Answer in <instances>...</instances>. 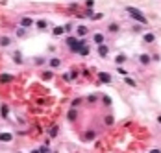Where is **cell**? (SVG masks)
Returning <instances> with one entry per match:
<instances>
[{"label": "cell", "mask_w": 161, "mask_h": 153, "mask_svg": "<svg viewBox=\"0 0 161 153\" xmlns=\"http://www.w3.org/2000/svg\"><path fill=\"white\" fill-rule=\"evenodd\" d=\"M65 43H67V46L71 48L72 52H80L82 48L85 46V41H83V39H76V37H67Z\"/></svg>", "instance_id": "obj_1"}, {"label": "cell", "mask_w": 161, "mask_h": 153, "mask_svg": "<svg viewBox=\"0 0 161 153\" xmlns=\"http://www.w3.org/2000/svg\"><path fill=\"white\" fill-rule=\"evenodd\" d=\"M126 11L130 13V17L134 19V20H137V22H141V24H146V17L139 9H135V8H126Z\"/></svg>", "instance_id": "obj_2"}, {"label": "cell", "mask_w": 161, "mask_h": 153, "mask_svg": "<svg viewBox=\"0 0 161 153\" xmlns=\"http://www.w3.org/2000/svg\"><path fill=\"white\" fill-rule=\"evenodd\" d=\"M33 24H35V22H33L30 17H22V19H20V28H26V30H28V28H32Z\"/></svg>", "instance_id": "obj_3"}, {"label": "cell", "mask_w": 161, "mask_h": 153, "mask_svg": "<svg viewBox=\"0 0 161 153\" xmlns=\"http://www.w3.org/2000/svg\"><path fill=\"white\" fill-rule=\"evenodd\" d=\"M104 41H106V37H104L102 33H95V35H93V43H96L98 46H102V44H104Z\"/></svg>", "instance_id": "obj_4"}, {"label": "cell", "mask_w": 161, "mask_h": 153, "mask_svg": "<svg viewBox=\"0 0 161 153\" xmlns=\"http://www.w3.org/2000/svg\"><path fill=\"white\" fill-rule=\"evenodd\" d=\"M76 33H78V35H80V37H85V35H87V33H89V28L82 24V26H78V28H76Z\"/></svg>", "instance_id": "obj_5"}, {"label": "cell", "mask_w": 161, "mask_h": 153, "mask_svg": "<svg viewBox=\"0 0 161 153\" xmlns=\"http://www.w3.org/2000/svg\"><path fill=\"white\" fill-rule=\"evenodd\" d=\"M9 81H13L11 74H0V83H9Z\"/></svg>", "instance_id": "obj_6"}, {"label": "cell", "mask_w": 161, "mask_h": 153, "mask_svg": "<svg viewBox=\"0 0 161 153\" xmlns=\"http://www.w3.org/2000/svg\"><path fill=\"white\" fill-rule=\"evenodd\" d=\"M108 52H109V48H108L106 44L98 46V55H100V57H106V55H108Z\"/></svg>", "instance_id": "obj_7"}, {"label": "cell", "mask_w": 161, "mask_h": 153, "mask_svg": "<svg viewBox=\"0 0 161 153\" xmlns=\"http://www.w3.org/2000/svg\"><path fill=\"white\" fill-rule=\"evenodd\" d=\"M139 61H141V65H148L150 63V55L148 54H141L139 55Z\"/></svg>", "instance_id": "obj_8"}, {"label": "cell", "mask_w": 161, "mask_h": 153, "mask_svg": "<svg viewBox=\"0 0 161 153\" xmlns=\"http://www.w3.org/2000/svg\"><path fill=\"white\" fill-rule=\"evenodd\" d=\"M143 41L144 43H154V41H156V35H154V33H144Z\"/></svg>", "instance_id": "obj_9"}, {"label": "cell", "mask_w": 161, "mask_h": 153, "mask_svg": "<svg viewBox=\"0 0 161 153\" xmlns=\"http://www.w3.org/2000/svg\"><path fill=\"white\" fill-rule=\"evenodd\" d=\"M13 61H15L17 65H22V55H20V52H15V54H13Z\"/></svg>", "instance_id": "obj_10"}, {"label": "cell", "mask_w": 161, "mask_h": 153, "mask_svg": "<svg viewBox=\"0 0 161 153\" xmlns=\"http://www.w3.org/2000/svg\"><path fill=\"white\" fill-rule=\"evenodd\" d=\"M98 78H100V81H104V83H109V81H111V76H109V74H104V72L98 74Z\"/></svg>", "instance_id": "obj_11"}, {"label": "cell", "mask_w": 161, "mask_h": 153, "mask_svg": "<svg viewBox=\"0 0 161 153\" xmlns=\"http://www.w3.org/2000/svg\"><path fill=\"white\" fill-rule=\"evenodd\" d=\"M108 31H109V33H117V31H118V24L111 22V24L108 26Z\"/></svg>", "instance_id": "obj_12"}, {"label": "cell", "mask_w": 161, "mask_h": 153, "mask_svg": "<svg viewBox=\"0 0 161 153\" xmlns=\"http://www.w3.org/2000/svg\"><path fill=\"white\" fill-rule=\"evenodd\" d=\"M59 65H61V59H58V57H52V59H50V66H52V68H58Z\"/></svg>", "instance_id": "obj_13"}, {"label": "cell", "mask_w": 161, "mask_h": 153, "mask_svg": "<svg viewBox=\"0 0 161 153\" xmlns=\"http://www.w3.org/2000/svg\"><path fill=\"white\" fill-rule=\"evenodd\" d=\"M9 44H11L9 37H0V46H9Z\"/></svg>", "instance_id": "obj_14"}, {"label": "cell", "mask_w": 161, "mask_h": 153, "mask_svg": "<svg viewBox=\"0 0 161 153\" xmlns=\"http://www.w3.org/2000/svg\"><path fill=\"white\" fill-rule=\"evenodd\" d=\"M63 31H65V26H63V28H61V26H56L54 30H52V33H54V35H61Z\"/></svg>", "instance_id": "obj_15"}, {"label": "cell", "mask_w": 161, "mask_h": 153, "mask_svg": "<svg viewBox=\"0 0 161 153\" xmlns=\"http://www.w3.org/2000/svg\"><path fill=\"white\" fill-rule=\"evenodd\" d=\"M124 61H126V55H122V54H118L117 57H115V63H117V65H122Z\"/></svg>", "instance_id": "obj_16"}, {"label": "cell", "mask_w": 161, "mask_h": 153, "mask_svg": "<svg viewBox=\"0 0 161 153\" xmlns=\"http://www.w3.org/2000/svg\"><path fill=\"white\" fill-rule=\"evenodd\" d=\"M35 26H37V30H46V20H37Z\"/></svg>", "instance_id": "obj_17"}, {"label": "cell", "mask_w": 161, "mask_h": 153, "mask_svg": "<svg viewBox=\"0 0 161 153\" xmlns=\"http://www.w3.org/2000/svg\"><path fill=\"white\" fill-rule=\"evenodd\" d=\"M0 140H2V142H9L11 140V135L9 133H0Z\"/></svg>", "instance_id": "obj_18"}, {"label": "cell", "mask_w": 161, "mask_h": 153, "mask_svg": "<svg viewBox=\"0 0 161 153\" xmlns=\"http://www.w3.org/2000/svg\"><path fill=\"white\" fill-rule=\"evenodd\" d=\"M26 35V28H19L17 30V37H24Z\"/></svg>", "instance_id": "obj_19"}, {"label": "cell", "mask_w": 161, "mask_h": 153, "mask_svg": "<svg viewBox=\"0 0 161 153\" xmlns=\"http://www.w3.org/2000/svg\"><path fill=\"white\" fill-rule=\"evenodd\" d=\"M50 78H52V72H50V70L43 72V79H50Z\"/></svg>", "instance_id": "obj_20"}, {"label": "cell", "mask_w": 161, "mask_h": 153, "mask_svg": "<svg viewBox=\"0 0 161 153\" xmlns=\"http://www.w3.org/2000/svg\"><path fill=\"white\" fill-rule=\"evenodd\" d=\"M78 54H82V55H89V48H87V46H83V48H82V50H80Z\"/></svg>", "instance_id": "obj_21"}, {"label": "cell", "mask_w": 161, "mask_h": 153, "mask_svg": "<svg viewBox=\"0 0 161 153\" xmlns=\"http://www.w3.org/2000/svg\"><path fill=\"white\" fill-rule=\"evenodd\" d=\"M0 113H2V116L6 118V116H8V107H6V105H2V109H0Z\"/></svg>", "instance_id": "obj_22"}, {"label": "cell", "mask_w": 161, "mask_h": 153, "mask_svg": "<svg viewBox=\"0 0 161 153\" xmlns=\"http://www.w3.org/2000/svg\"><path fill=\"white\" fill-rule=\"evenodd\" d=\"M117 72H118V74H122V76H126V74H128V70H124L122 66H118V68H117Z\"/></svg>", "instance_id": "obj_23"}, {"label": "cell", "mask_w": 161, "mask_h": 153, "mask_svg": "<svg viewBox=\"0 0 161 153\" xmlns=\"http://www.w3.org/2000/svg\"><path fill=\"white\" fill-rule=\"evenodd\" d=\"M74 118H76V111L72 109V111H71V113H69V120H74Z\"/></svg>", "instance_id": "obj_24"}, {"label": "cell", "mask_w": 161, "mask_h": 153, "mask_svg": "<svg viewBox=\"0 0 161 153\" xmlns=\"http://www.w3.org/2000/svg\"><path fill=\"white\" fill-rule=\"evenodd\" d=\"M85 138H87V140H91V138H95V133H93V131H89V133L85 135Z\"/></svg>", "instance_id": "obj_25"}, {"label": "cell", "mask_w": 161, "mask_h": 153, "mask_svg": "<svg viewBox=\"0 0 161 153\" xmlns=\"http://www.w3.org/2000/svg\"><path fill=\"white\" fill-rule=\"evenodd\" d=\"M104 103H106V105H109V103H111V98H109V96H104Z\"/></svg>", "instance_id": "obj_26"}, {"label": "cell", "mask_w": 161, "mask_h": 153, "mask_svg": "<svg viewBox=\"0 0 161 153\" xmlns=\"http://www.w3.org/2000/svg\"><path fill=\"white\" fill-rule=\"evenodd\" d=\"M91 19H95V20H100V19H102V13H96V15H93Z\"/></svg>", "instance_id": "obj_27"}, {"label": "cell", "mask_w": 161, "mask_h": 153, "mask_svg": "<svg viewBox=\"0 0 161 153\" xmlns=\"http://www.w3.org/2000/svg\"><path fill=\"white\" fill-rule=\"evenodd\" d=\"M76 76H78V70H71V79H74Z\"/></svg>", "instance_id": "obj_28"}, {"label": "cell", "mask_w": 161, "mask_h": 153, "mask_svg": "<svg viewBox=\"0 0 161 153\" xmlns=\"http://www.w3.org/2000/svg\"><path fill=\"white\" fill-rule=\"evenodd\" d=\"M126 83H128V85H131V87H135V81H134V79H130V78L126 79Z\"/></svg>", "instance_id": "obj_29"}, {"label": "cell", "mask_w": 161, "mask_h": 153, "mask_svg": "<svg viewBox=\"0 0 161 153\" xmlns=\"http://www.w3.org/2000/svg\"><path fill=\"white\" fill-rule=\"evenodd\" d=\"M85 4H87V8H93V6H95V2H93V0H87Z\"/></svg>", "instance_id": "obj_30"}, {"label": "cell", "mask_w": 161, "mask_h": 153, "mask_svg": "<svg viewBox=\"0 0 161 153\" xmlns=\"http://www.w3.org/2000/svg\"><path fill=\"white\" fill-rule=\"evenodd\" d=\"M150 153H159V151H157V149H154V151H150Z\"/></svg>", "instance_id": "obj_31"}]
</instances>
